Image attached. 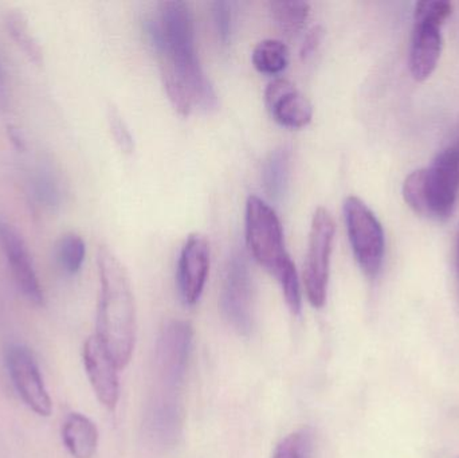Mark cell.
Returning <instances> with one entry per match:
<instances>
[{"label": "cell", "instance_id": "ba28073f", "mask_svg": "<svg viewBox=\"0 0 459 458\" xmlns=\"http://www.w3.org/2000/svg\"><path fill=\"white\" fill-rule=\"evenodd\" d=\"M334 231L336 228L331 212L323 207L316 210L304 268L305 292L315 308H321L326 301Z\"/></svg>", "mask_w": 459, "mask_h": 458}, {"label": "cell", "instance_id": "7c38bea8", "mask_svg": "<svg viewBox=\"0 0 459 458\" xmlns=\"http://www.w3.org/2000/svg\"><path fill=\"white\" fill-rule=\"evenodd\" d=\"M210 271V246L201 234H191L180 253L178 288L186 306L198 303Z\"/></svg>", "mask_w": 459, "mask_h": 458}, {"label": "cell", "instance_id": "277c9868", "mask_svg": "<svg viewBox=\"0 0 459 458\" xmlns=\"http://www.w3.org/2000/svg\"><path fill=\"white\" fill-rule=\"evenodd\" d=\"M246 241L256 263L280 282L291 314L299 315L302 300L299 274L286 252L280 218L258 196H250L246 203Z\"/></svg>", "mask_w": 459, "mask_h": 458}, {"label": "cell", "instance_id": "e0dca14e", "mask_svg": "<svg viewBox=\"0 0 459 458\" xmlns=\"http://www.w3.org/2000/svg\"><path fill=\"white\" fill-rule=\"evenodd\" d=\"M8 34L13 38L19 48L30 62L40 66L43 64V48L30 27L29 21L23 13L8 11L4 19Z\"/></svg>", "mask_w": 459, "mask_h": 458}, {"label": "cell", "instance_id": "d6986e66", "mask_svg": "<svg viewBox=\"0 0 459 458\" xmlns=\"http://www.w3.org/2000/svg\"><path fill=\"white\" fill-rule=\"evenodd\" d=\"M310 7L305 2H272L270 13L281 31L288 37H294L304 29L309 16Z\"/></svg>", "mask_w": 459, "mask_h": 458}, {"label": "cell", "instance_id": "4fadbf2b", "mask_svg": "<svg viewBox=\"0 0 459 458\" xmlns=\"http://www.w3.org/2000/svg\"><path fill=\"white\" fill-rule=\"evenodd\" d=\"M83 365H85L89 382L100 402L109 410H115L120 397L118 367L97 335L91 336L85 341Z\"/></svg>", "mask_w": 459, "mask_h": 458}, {"label": "cell", "instance_id": "9c48e42d", "mask_svg": "<svg viewBox=\"0 0 459 458\" xmlns=\"http://www.w3.org/2000/svg\"><path fill=\"white\" fill-rule=\"evenodd\" d=\"M220 304L229 324L240 335H248L254 325L253 277L242 253L230 257Z\"/></svg>", "mask_w": 459, "mask_h": 458}, {"label": "cell", "instance_id": "cb8c5ba5", "mask_svg": "<svg viewBox=\"0 0 459 458\" xmlns=\"http://www.w3.org/2000/svg\"><path fill=\"white\" fill-rule=\"evenodd\" d=\"M212 21L218 38L223 45H228L232 31V5L229 2L212 3Z\"/></svg>", "mask_w": 459, "mask_h": 458}, {"label": "cell", "instance_id": "7a4b0ae2", "mask_svg": "<svg viewBox=\"0 0 459 458\" xmlns=\"http://www.w3.org/2000/svg\"><path fill=\"white\" fill-rule=\"evenodd\" d=\"M145 32L160 59V66L174 70L193 104L207 112L217 109V91L196 54L190 5L179 0L160 3L159 15L145 22Z\"/></svg>", "mask_w": 459, "mask_h": 458}, {"label": "cell", "instance_id": "d4e9b609", "mask_svg": "<svg viewBox=\"0 0 459 458\" xmlns=\"http://www.w3.org/2000/svg\"><path fill=\"white\" fill-rule=\"evenodd\" d=\"M324 31L320 26L313 27L310 30L309 34L305 38L304 45L301 48V56L302 58H307V56H312L316 50H317L318 46H320L321 40H323Z\"/></svg>", "mask_w": 459, "mask_h": 458}, {"label": "cell", "instance_id": "2e32d148", "mask_svg": "<svg viewBox=\"0 0 459 458\" xmlns=\"http://www.w3.org/2000/svg\"><path fill=\"white\" fill-rule=\"evenodd\" d=\"M291 151L280 147L270 153L262 169V185L270 198L280 201L288 188L290 177Z\"/></svg>", "mask_w": 459, "mask_h": 458}, {"label": "cell", "instance_id": "30bf717a", "mask_svg": "<svg viewBox=\"0 0 459 458\" xmlns=\"http://www.w3.org/2000/svg\"><path fill=\"white\" fill-rule=\"evenodd\" d=\"M5 366L22 401L38 416H50L53 403L30 350L22 344H11L5 350Z\"/></svg>", "mask_w": 459, "mask_h": 458}, {"label": "cell", "instance_id": "9a60e30c", "mask_svg": "<svg viewBox=\"0 0 459 458\" xmlns=\"http://www.w3.org/2000/svg\"><path fill=\"white\" fill-rule=\"evenodd\" d=\"M62 440L74 458H93L99 446V430L88 417L72 413L62 427Z\"/></svg>", "mask_w": 459, "mask_h": 458}, {"label": "cell", "instance_id": "ffe728a7", "mask_svg": "<svg viewBox=\"0 0 459 458\" xmlns=\"http://www.w3.org/2000/svg\"><path fill=\"white\" fill-rule=\"evenodd\" d=\"M86 245L82 237L66 233L56 244V258L59 265L67 274H77L85 261Z\"/></svg>", "mask_w": 459, "mask_h": 458}, {"label": "cell", "instance_id": "484cf974", "mask_svg": "<svg viewBox=\"0 0 459 458\" xmlns=\"http://www.w3.org/2000/svg\"><path fill=\"white\" fill-rule=\"evenodd\" d=\"M7 132L8 137H10L11 142H13V144L15 145L18 150H26V140L22 136L21 129L13 125H8Z\"/></svg>", "mask_w": 459, "mask_h": 458}, {"label": "cell", "instance_id": "8992f818", "mask_svg": "<svg viewBox=\"0 0 459 458\" xmlns=\"http://www.w3.org/2000/svg\"><path fill=\"white\" fill-rule=\"evenodd\" d=\"M449 2H420L415 5L414 30L410 46V72L417 81L431 77L441 58L444 38L442 26L452 15Z\"/></svg>", "mask_w": 459, "mask_h": 458}, {"label": "cell", "instance_id": "ac0fdd59", "mask_svg": "<svg viewBox=\"0 0 459 458\" xmlns=\"http://www.w3.org/2000/svg\"><path fill=\"white\" fill-rule=\"evenodd\" d=\"M253 65L264 74L275 75L286 69L289 64V48L277 39H264L253 50Z\"/></svg>", "mask_w": 459, "mask_h": 458}, {"label": "cell", "instance_id": "6da1fadb", "mask_svg": "<svg viewBox=\"0 0 459 458\" xmlns=\"http://www.w3.org/2000/svg\"><path fill=\"white\" fill-rule=\"evenodd\" d=\"M190 323L172 320L158 338L153 386L145 414L148 437L160 446L172 445L183 422V387L193 351Z\"/></svg>", "mask_w": 459, "mask_h": 458}, {"label": "cell", "instance_id": "7402d4cb", "mask_svg": "<svg viewBox=\"0 0 459 458\" xmlns=\"http://www.w3.org/2000/svg\"><path fill=\"white\" fill-rule=\"evenodd\" d=\"M32 191H34L37 201L43 206L50 207V209L58 206L59 199H61L58 183L48 169H42L38 171L37 177L32 182Z\"/></svg>", "mask_w": 459, "mask_h": 458}, {"label": "cell", "instance_id": "5b68a950", "mask_svg": "<svg viewBox=\"0 0 459 458\" xmlns=\"http://www.w3.org/2000/svg\"><path fill=\"white\" fill-rule=\"evenodd\" d=\"M459 193V134L428 169L406 177L403 198L420 217L446 220L457 206Z\"/></svg>", "mask_w": 459, "mask_h": 458}, {"label": "cell", "instance_id": "83f0119b", "mask_svg": "<svg viewBox=\"0 0 459 458\" xmlns=\"http://www.w3.org/2000/svg\"><path fill=\"white\" fill-rule=\"evenodd\" d=\"M457 269L459 273V234H458V241H457Z\"/></svg>", "mask_w": 459, "mask_h": 458}, {"label": "cell", "instance_id": "4316f807", "mask_svg": "<svg viewBox=\"0 0 459 458\" xmlns=\"http://www.w3.org/2000/svg\"><path fill=\"white\" fill-rule=\"evenodd\" d=\"M8 89L7 80H5L4 70L0 65V108L7 107Z\"/></svg>", "mask_w": 459, "mask_h": 458}, {"label": "cell", "instance_id": "3957f363", "mask_svg": "<svg viewBox=\"0 0 459 458\" xmlns=\"http://www.w3.org/2000/svg\"><path fill=\"white\" fill-rule=\"evenodd\" d=\"M100 276L97 338L118 370L131 362L136 339V308L131 281L115 253L101 246L97 255Z\"/></svg>", "mask_w": 459, "mask_h": 458}, {"label": "cell", "instance_id": "8fae6325", "mask_svg": "<svg viewBox=\"0 0 459 458\" xmlns=\"http://www.w3.org/2000/svg\"><path fill=\"white\" fill-rule=\"evenodd\" d=\"M0 245L22 295L34 306H43L45 296L26 242L18 230L3 218H0Z\"/></svg>", "mask_w": 459, "mask_h": 458}, {"label": "cell", "instance_id": "44dd1931", "mask_svg": "<svg viewBox=\"0 0 459 458\" xmlns=\"http://www.w3.org/2000/svg\"><path fill=\"white\" fill-rule=\"evenodd\" d=\"M312 435L307 430L291 433L278 444L273 458H309Z\"/></svg>", "mask_w": 459, "mask_h": 458}, {"label": "cell", "instance_id": "52a82bcc", "mask_svg": "<svg viewBox=\"0 0 459 458\" xmlns=\"http://www.w3.org/2000/svg\"><path fill=\"white\" fill-rule=\"evenodd\" d=\"M344 218L348 238L359 266L367 277L377 279L382 271L385 253L382 223L358 196L345 199Z\"/></svg>", "mask_w": 459, "mask_h": 458}, {"label": "cell", "instance_id": "603a6c76", "mask_svg": "<svg viewBox=\"0 0 459 458\" xmlns=\"http://www.w3.org/2000/svg\"><path fill=\"white\" fill-rule=\"evenodd\" d=\"M108 123H109L110 134H112L118 148L126 153L134 152V136H132L128 125L124 121L123 116L120 115V112L116 108L110 107L108 109Z\"/></svg>", "mask_w": 459, "mask_h": 458}, {"label": "cell", "instance_id": "5bb4252c", "mask_svg": "<svg viewBox=\"0 0 459 458\" xmlns=\"http://www.w3.org/2000/svg\"><path fill=\"white\" fill-rule=\"evenodd\" d=\"M264 104L270 116L286 128H304L312 121L313 107L309 99L290 81L283 78H277L267 85Z\"/></svg>", "mask_w": 459, "mask_h": 458}]
</instances>
